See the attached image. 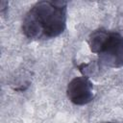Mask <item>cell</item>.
Wrapping results in <instances>:
<instances>
[{
  "mask_svg": "<svg viewBox=\"0 0 123 123\" xmlns=\"http://www.w3.org/2000/svg\"><path fill=\"white\" fill-rule=\"evenodd\" d=\"M66 26V2L40 1L26 13L22 31L28 38H53Z\"/></svg>",
  "mask_w": 123,
  "mask_h": 123,
  "instance_id": "6da1fadb",
  "label": "cell"
},
{
  "mask_svg": "<svg viewBox=\"0 0 123 123\" xmlns=\"http://www.w3.org/2000/svg\"><path fill=\"white\" fill-rule=\"evenodd\" d=\"M108 36H109V33L103 29L96 30L93 33H91L88 37V44H89L90 50L93 53L99 54L108 38Z\"/></svg>",
  "mask_w": 123,
  "mask_h": 123,
  "instance_id": "277c9868",
  "label": "cell"
},
{
  "mask_svg": "<svg viewBox=\"0 0 123 123\" xmlns=\"http://www.w3.org/2000/svg\"><path fill=\"white\" fill-rule=\"evenodd\" d=\"M98 55L102 64L111 68L122 67L123 37L118 33H109L108 38Z\"/></svg>",
  "mask_w": 123,
  "mask_h": 123,
  "instance_id": "7a4b0ae2",
  "label": "cell"
},
{
  "mask_svg": "<svg viewBox=\"0 0 123 123\" xmlns=\"http://www.w3.org/2000/svg\"><path fill=\"white\" fill-rule=\"evenodd\" d=\"M106 123H114V122H106Z\"/></svg>",
  "mask_w": 123,
  "mask_h": 123,
  "instance_id": "8992f818",
  "label": "cell"
},
{
  "mask_svg": "<svg viewBox=\"0 0 123 123\" xmlns=\"http://www.w3.org/2000/svg\"><path fill=\"white\" fill-rule=\"evenodd\" d=\"M68 99L75 105L83 106L93 99V86L86 77H75L67 86Z\"/></svg>",
  "mask_w": 123,
  "mask_h": 123,
  "instance_id": "3957f363",
  "label": "cell"
},
{
  "mask_svg": "<svg viewBox=\"0 0 123 123\" xmlns=\"http://www.w3.org/2000/svg\"><path fill=\"white\" fill-rule=\"evenodd\" d=\"M78 67H79V70L84 75V77H86V78L95 76L99 69V66L95 62H91L89 63H82Z\"/></svg>",
  "mask_w": 123,
  "mask_h": 123,
  "instance_id": "5b68a950",
  "label": "cell"
}]
</instances>
